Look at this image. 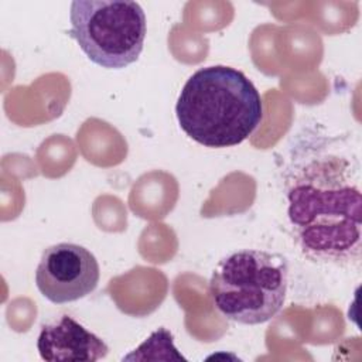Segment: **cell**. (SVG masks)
Segmentation results:
<instances>
[{
    "mask_svg": "<svg viewBox=\"0 0 362 362\" xmlns=\"http://www.w3.org/2000/svg\"><path fill=\"white\" fill-rule=\"evenodd\" d=\"M359 167L348 156L321 151L287 178V216L301 253L314 263L355 266L362 249Z\"/></svg>",
    "mask_w": 362,
    "mask_h": 362,
    "instance_id": "1",
    "label": "cell"
},
{
    "mask_svg": "<svg viewBox=\"0 0 362 362\" xmlns=\"http://www.w3.org/2000/svg\"><path fill=\"white\" fill-rule=\"evenodd\" d=\"M182 132L211 147H233L245 141L263 119V102L253 82L226 65L197 69L184 83L175 105Z\"/></svg>",
    "mask_w": 362,
    "mask_h": 362,
    "instance_id": "2",
    "label": "cell"
},
{
    "mask_svg": "<svg viewBox=\"0 0 362 362\" xmlns=\"http://www.w3.org/2000/svg\"><path fill=\"white\" fill-rule=\"evenodd\" d=\"M287 288V259L260 249L232 252L219 260L209 280L215 308L243 325H259L274 318L284 305Z\"/></svg>",
    "mask_w": 362,
    "mask_h": 362,
    "instance_id": "3",
    "label": "cell"
},
{
    "mask_svg": "<svg viewBox=\"0 0 362 362\" xmlns=\"http://www.w3.org/2000/svg\"><path fill=\"white\" fill-rule=\"evenodd\" d=\"M69 35L96 65L122 69L143 51L147 23L141 6L130 0H75Z\"/></svg>",
    "mask_w": 362,
    "mask_h": 362,
    "instance_id": "4",
    "label": "cell"
},
{
    "mask_svg": "<svg viewBox=\"0 0 362 362\" xmlns=\"http://www.w3.org/2000/svg\"><path fill=\"white\" fill-rule=\"evenodd\" d=\"M95 255L76 243L48 246L35 269V286L54 304H66L90 294L99 283Z\"/></svg>",
    "mask_w": 362,
    "mask_h": 362,
    "instance_id": "5",
    "label": "cell"
},
{
    "mask_svg": "<svg viewBox=\"0 0 362 362\" xmlns=\"http://www.w3.org/2000/svg\"><path fill=\"white\" fill-rule=\"evenodd\" d=\"M40 356L48 362H95L109 352L106 342L71 315L44 324L37 338Z\"/></svg>",
    "mask_w": 362,
    "mask_h": 362,
    "instance_id": "6",
    "label": "cell"
},
{
    "mask_svg": "<svg viewBox=\"0 0 362 362\" xmlns=\"http://www.w3.org/2000/svg\"><path fill=\"white\" fill-rule=\"evenodd\" d=\"M173 334L165 328H158L154 331L139 348H136L132 354L123 356V361H133V359H146L153 351H164L173 359H184L178 349L174 345Z\"/></svg>",
    "mask_w": 362,
    "mask_h": 362,
    "instance_id": "7",
    "label": "cell"
}]
</instances>
